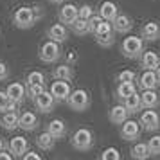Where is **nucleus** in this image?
<instances>
[{"mask_svg": "<svg viewBox=\"0 0 160 160\" xmlns=\"http://www.w3.org/2000/svg\"><path fill=\"white\" fill-rule=\"evenodd\" d=\"M121 52L130 59H138L144 52V40L140 36H126L121 43Z\"/></svg>", "mask_w": 160, "mask_h": 160, "instance_id": "f257e3e1", "label": "nucleus"}, {"mask_svg": "<svg viewBox=\"0 0 160 160\" xmlns=\"http://www.w3.org/2000/svg\"><path fill=\"white\" fill-rule=\"evenodd\" d=\"M70 144L78 151H90L92 146H94V135H92V131L88 128H79V130L74 131L72 138H70Z\"/></svg>", "mask_w": 160, "mask_h": 160, "instance_id": "f03ea898", "label": "nucleus"}, {"mask_svg": "<svg viewBox=\"0 0 160 160\" xmlns=\"http://www.w3.org/2000/svg\"><path fill=\"white\" fill-rule=\"evenodd\" d=\"M36 16H34V9L32 8H20L15 11V15H13V23H15V27L18 29H31L34 23H36Z\"/></svg>", "mask_w": 160, "mask_h": 160, "instance_id": "7ed1b4c3", "label": "nucleus"}, {"mask_svg": "<svg viewBox=\"0 0 160 160\" xmlns=\"http://www.w3.org/2000/svg\"><path fill=\"white\" fill-rule=\"evenodd\" d=\"M65 102L70 106V110H74V112H85V110H88V106H90V95H88L87 90L78 88V90L70 92V95L67 97Z\"/></svg>", "mask_w": 160, "mask_h": 160, "instance_id": "20e7f679", "label": "nucleus"}, {"mask_svg": "<svg viewBox=\"0 0 160 160\" xmlns=\"http://www.w3.org/2000/svg\"><path fill=\"white\" fill-rule=\"evenodd\" d=\"M40 59L43 63H56L61 56V49H59L58 42H52V40H47L45 43H42L40 47V52H38Z\"/></svg>", "mask_w": 160, "mask_h": 160, "instance_id": "39448f33", "label": "nucleus"}, {"mask_svg": "<svg viewBox=\"0 0 160 160\" xmlns=\"http://www.w3.org/2000/svg\"><path fill=\"white\" fill-rule=\"evenodd\" d=\"M140 133H142V126L138 121H133V119H126L122 124H121V138L124 140H137L140 137Z\"/></svg>", "mask_w": 160, "mask_h": 160, "instance_id": "423d86ee", "label": "nucleus"}, {"mask_svg": "<svg viewBox=\"0 0 160 160\" xmlns=\"http://www.w3.org/2000/svg\"><path fill=\"white\" fill-rule=\"evenodd\" d=\"M140 126L146 131H157L160 128V115L157 113V110L153 108H144V112L140 113Z\"/></svg>", "mask_w": 160, "mask_h": 160, "instance_id": "0eeeda50", "label": "nucleus"}, {"mask_svg": "<svg viewBox=\"0 0 160 160\" xmlns=\"http://www.w3.org/2000/svg\"><path fill=\"white\" fill-rule=\"evenodd\" d=\"M32 101H34V106H36V110L40 113H51L52 110H54V106H56L54 95L51 92H47V90H43L40 95H36Z\"/></svg>", "mask_w": 160, "mask_h": 160, "instance_id": "6e6552de", "label": "nucleus"}, {"mask_svg": "<svg viewBox=\"0 0 160 160\" xmlns=\"http://www.w3.org/2000/svg\"><path fill=\"white\" fill-rule=\"evenodd\" d=\"M49 92L54 95L56 102H65L67 97H68L70 92H72V88H70V85H68L67 79H56L51 85V90H49Z\"/></svg>", "mask_w": 160, "mask_h": 160, "instance_id": "1a4fd4ad", "label": "nucleus"}, {"mask_svg": "<svg viewBox=\"0 0 160 160\" xmlns=\"http://www.w3.org/2000/svg\"><path fill=\"white\" fill-rule=\"evenodd\" d=\"M112 25H113V31L115 34H128L133 27V20H131L128 15H122V13H117V16L112 20Z\"/></svg>", "mask_w": 160, "mask_h": 160, "instance_id": "9d476101", "label": "nucleus"}, {"mask_svg": "<svg viewBox=\"0 0 160 160\" xmlns=\"http://www.w3.org/2000/svg\"><path fill=\"white\" fill-rule=\"evenodd\" d=\"M18 128H22L23 131H32L38 128V115L34 112H23L22 115L18 117Z\"/></svg>", "mask_w": 160, "mask_h": 160, "instance_id": "9b49d317", "label": "nucleus"}, {"mask_svg": "<svg viewBox=\"0 0 160 160\" xmlns=\"http://www.w3.org/2000/svg\"><path fill=\"white\" fill-rule=\"evenodd\" d=\"M160 104V95L157 94V88L142 90L140 94V106L142 108H157Z\"/></svg>", "mask_w": 160, "mask_h": 160, "instance_id": "f8f14e48", "label": "nucleus"}, {"mask_svg": "<svg viewBox=\"0 0 160 160\" xmlns=\"http://www.w3.org/2000/svg\"><path fill=\"white\" fill-rule=\"evenodd\" d=\"M47 38L52 40V42H58V43H63L67 38H68V31L63 23H54L47 29Z\"/></svg>", "mask_w": 160, "mask_h": 160, "instance_id": "ddd939ff", "label": "nucleus"}, {"mask_svg": "<svg viewBox=\"0 0 160 160\" xmlns=\"http://www.w3.org/2000/svg\"><path fill=\"white\" fill-rule=\"evenodd\" d=\"M128 115H130V112L126 110L124 104H115V106H112V110H110L108 119H110V122H112V124L121 126V124L128 119Z\"/></svg>", "mask_w": 160, "mask_h": 160, "instance_id": "4468645a", "label": "nucleus"}, {"mask_svg": "<svg viewBox=\"0 0 160 160\" xmlns=\"http://www.w3.org/2000/svg\"><path fill=\"white\" fill-rule=\"evenodd\" d=\"M8 148H9V153H11L13 157H22L23 153L27 151L29 144H27V138L25 137H13L9 140Z\"/></svg>", "mask_w": 160, "mask_h": 160, "instance_id": "2eb2a0df", "label": "nucleus"}, {"mask_svg": "<svg viewBox=\"0 0 160 160\" xmlns=\"http://www.w3.org/2000/svg\"><path fill=\"white\" fill-rule=\"evenodd\" d=\"M140 38L146 42H155L160 38V25L157 22H148L140 29Z\"/></svg>", "mask_w": 160, "mask_h": 160, "instance_id": "dca6fc26", "label": "nucleus"}, {"mask_svg": "<svg viewBox=\"0 0 160 160\" xmlns=\"http://www.w3.org/2000/svg\"><path fill=\"white\" fill-rule=\"evenodd\" d=\"M78 16H79V15H78V8H76L74 4H63L61 9H59V22H61V23L70 25Z\"/></svg>", "mask_w": 160, "mask_h": 160, "instance_id": "f3484780", "label": "nucleus"}, {"mask_svg": "<svg viewBox=\"0 0 160 160\" xmlns=\"http://www.w3.org/2000/svg\"><path fill=\"white\" fill-rule=\"evenodd\" d=\"M160 83H158V78H157V74L155 70H144L142 76L138 78V87L142 88V90H149V88H157Z\"/></svg>", "mask_w": 160, "mask_h": 160, "instance_id": "a211bd4d", "label": "nucleus"}, {"mask_svg": "<svg viewBox=\"0 0 160 160\" xmlns=\"http://www.w3.org/2000/svg\"><path fill=\"white\" fill-rule=\"evenodd\" d=\"M140 65H142L144 70H155V68L160 65V56L153 51L142 52V56H140Z\"/></svg>", "mask_w": 160, "mask_h": 160, "instance_id": "6ab92c4d", "label": "nucleus"}, {"mask_svg": "<svg viewBox=\"0 0 160 160\" xmlns=\"http://www.w3.org/2000/svg\"><path fill=\"white\" fill-rule=\"evenodd\" d=\"M6 92H8L9 99L15 102H20L23 101V97H25V87H23L22 83H11L8 88H6Z\"/></svg>", "mask_w": 160, "mask_h": 160, "instance_id": "aec40b11", "label": "nucleus"}, {"mask_svg": "<svg viewBox=\"0 0 160 160\" xmlns=\"http://www.w3.org/2000/svg\"><path fill=\"white\" fill-rule=\"evenodd\" d=\"M47 131L58 140V138H63L67 135V126L61 119H54V121H51V122L47 124Z\"/></svg>", "mask_w": 160, "mask_h": 160, "instance_id": "412c9836", "label": "nucleus"}, {"mask_svg": "<svg viewBox=\"0 0 160 160\" xmlns=\"http://www.w3.org/2000/svg\"><path fill=\"white\" fill-rule=\"evenodd\" d=\"M18 112H4V115L0 119V124H2V128L8 131H13L18 128Z\"/></svg>", "mask_w": 160, "mask_h": 160, "instance_id": "4be33fe9", "label": "nucleus"}, {"mask_svg": "<svg viewBox=\"0 0 160 160\" xmlns=\"http://www.w3.org/2000/svg\"><path fill=\"white\" fill-rule=\"evenodd\" d=\"M36 144L40 149H43V151H52L54 149V146H56V138L52 137L49 131H43V133H40L36 138Z\"/></svg>", "mask_w": 160, "mask_h": 160, "instance_id": "5701e85b", "label": "nucleus"}, {"mask_svg": "<svg viewBox=\"0 0 160 160\" xmlns=\"http://www.w3.org/2000/svg\"><path fill=\"white\" fill-rule=\"evenodd\" d=\"M117 13H119V9H117V6L113 4V2H110V0H106V2H102L101 8H99V15H101V18H104V20H113L117 16Z\"/></svg>", "mask_w": 160, "mask_h": 160, "instance_id": "b1692460", "label": "nucleus"}, {"mask_svg": "<svg viewBox=\"0 0 160 160\" xmlns=\"http://www.w3.org/2000/svg\"><path fill=\"white\" fill-rule=\"evenodd\" d=\"M130 157H131V158H137V160L149 158V157H151V153H149V149H148V142H137V144L131 148Z\"/></svg>", "mask_w": 160, "mask_h": 160, "instance_id": "393cba45", "label": "nucleus"}, {"mask_svg": "<svg viewBox=\"0 0 160 160\" xmlns=\"http://www.w3.org/2000/svg\"><path fill=\"white\" fill-rule=\"evenodd\" d=\"M122 104L126 106V110L130 112V113H137V112H140L142 110V106H140V94H137V92H133V94H130L126 99H122Z\"/></svg>", "mask_w": 160, "mask_h": 160, "instance_id": "a878e982", "label": "nucleus"}, {"mask_svg": "<svg viewBox=\"0 0 160 160\" xmlns=\"http://www.w3.org/2000/svg\"><path fill=\"white\" fill-rule=\"evenodd\" d=\"M52 76H54V79H67V81H70L74 78V68H72V65L65 63V65L56 67V68H54V72H52Z\"/></svg>", "mask_w": 160, "mask_h": 160, "instance_id": "bb28decb", "label": "nucleus"}, {"mask_svg": "<svg viewBox=\"0 0 160 160\" xmlns=\"http://www.w3.org/2000/svg\"><path fill=\"white\" fill-rule=\"evenodd\" d=\"M95 42L101 45V47H104V49H108V47H112V45L115 43V31L110 29L106 31V32H101V34H95Z\"/></svg>", "mask_w": 160, "mask_h": 160, "instance_id": "cd10ccee", "label": "nucleus"}, {"mask_svg": "<svg viewBox=\"0 0 160 160\" xmlns=\"http://www.w3.org/2000/svg\"><path fill=\"white\" fill-rule=\"evenodd\" d=\"M70 29L74 31V34H78V36H87L88 32V20H85V18H76L72 23H70Z\"/></svg>", "mask_w": 160, "mask_h": 160, "instance_id": "c85d7f7f", "label": "nucleus"}, {"mask_svg": "<svg viewBox=\"0 0 160 160\" xmlns=\"http://www.w3.org/2000/svg\"><path fill=\"white\" fill-rule=\"evenodd\" d=\"M133 92H135V85H133V81H128V83H119L115 95L119 99H126V97L130 94H133Z\"/></svg>", "mask_w": 160, "mask_h": 160, "instance_id": "c756f323", "label": "nucleus"}, {"mask_svg": "<svg viewBox=\"0 0 160 160\" xmlns=\"http://www.w3.org/2000/svg\"><path fill=\"white\" fill-rule=\"evenodd\" d=\"M148 149L153 157H160V135H155L148 140Z\"/></svg>", "mask_w": 160, "mask_h": 160, "instance_id": "7c9ffc66", "label": "nucleus"}, {"mask_svg": "<svg viewBox=\"0 0 160 160\" xmlns=\"http://www.w3.org/2000/svg\"><path fill=\"white\" fill-rule=\"evenodd\" d=\"M43 90H45V83L27 85V88H25V95H27V97H31V99H34V97H36V95H40Z\"/></svg>", "mask_w": 160, "mask_h": 160, "instance_id": "2f4dec72", "label": "nucleus"}, {"mask_svg": "<svg viewBox=\"0 0 160 160\" xmlns=\"http://www.w3.org/2000/svg\"><path fill=\"white\" fill-rule=\"evenodd\" d=\"M27 85H38V83H45V76L38 70H32V72L27 74Z\"/></svg>", "mask_w": 160, "mask_h": 160, "instance_id": "473e14b6", "label": "nucleus"}, {"mask_svg": "<svg viewBox=\"0 0 160 160\" xmlns=\"http://www.w3.org/2000/svg\"><path fill=\"white\" fill-rule=\"evenodd\" d=\"M102 160H121V153L117 148H106L101 155Z\"/></svg>", "mask_w": 160, "mask_h": 160, "instance_id": "72a5a7b5", "label": "nucleus"}, {"mask_svg": "<svg viewBox=\"0 0 160 160\" xmlns=\"http://www.w3.org/2000/svg\"><path fill=\"white\" fill-rule=\"evenodd\" d=\"M78 15H79V18L88 20L90 16H94V8H92V6H88V4H85V6L78 8Z\"/></svg>", "mask_w": 160, "mask_h": 160, "instance_id": "f704fd0d", "label": "nucleus"}, {"mask_svg": "<svg viewBox=\"0 0 160 160\" xmlns=\"http://www.w3.org/2000/svg\"><path fill=\"white\" fill-rule=\"evenodd\" d=\"M119 83H128V81H135V72L133 70H122V72L117 76Z\"/></svg>", "mask_w": 160, "mask_h": 160, "instance_id": "c9c22d12", "label": "nucleus"}, {"mask_svg": "<svg viewBox=\"0 0 160 160\" xmlns=\"http://www.w3.org/2000/svg\"><path fill=\"white\" fill-rule=\"evenodd\" d=\"M102 20H104V18H101V15L90 16V18H88V31H90V32H94V31L97 29V25H99Z\"/></svg>", "mask_w": 160, "mask_h": 160, "instance_id": "e433bc0d", "label": "nucleus"}, {"mask_svg": "<svg viewBox=\"0 0 160 160\" xmlns=\"http://www.w3.org/2000/svg\"><path fill=\"white\" fill-rule=\"evenodd\" d=\"M9 101H11V99H9L8 92H2V90H0V112H6V106H8Z\"/></svg>", "mask_w": 160, "mask_h": 160, "instance_id": "4c0bfd02", "label": "nucleus"}, {"mask_svg": "<svg viewBox=\"0 0 160 160\" xmlns=\"http://www.w3.org/2000/svg\"><path fill=\"white\" fill-rule=\"evenodd\" d=\"M22 158H25V160H42V157H40L38 153H34V151H25L22 155Z\"/></svg>", "mask_w": 160, "mask_h": 160, "instance_id": "58836bf2", "label": "nucleus"}, {"mask_svg": "<svg viewBox=\"0 0 160 160\" xmlns=\"http://www.w3.org/2000/svg\"><path fill=\"white\" fill-rule=\"evenodd\" d=\"M8 76H9L8 67H6V63H2V61H0V81H4Z\"/></svg>", "mask_w": 160, "mask_h": 160, "instance_id": "ea45409f", "label": "nucleus"}, {"mask_svg": "<svg viewBox=\"0 0 160 160\" xmlns=\"http://www.w3.org/2000/svg\"><path fill=\"white\" fill-rule=\"evenodd\" d=\"M67 63L74 67L78 63V54H76V52H68V54H67Z\"/></svg>", "mask_w": 160, "mask_h": 160, "instance_id": "a19ab883", "label": "nucleus"}, {"mask_svg": "<svg viewBox=\"0 0 160 160\" xmlns=\"http://www.w3.org/2000/svg\"><path fill=\"white\" fill-rule=\"evenodd\" d=\"M34 9V16H36V20H42V16H43V9L40 8V6H36V8H32Z\"/></svg>", "mask_w": 160, "mask_h": 160, "instance_id": "79ce46f5", "label": "nucleus"}, {"mask_svg": "<svg viewBox=\"0 0 160 160\" xmlns=\"http://www.w3.org/2000/svg\"><path fill=\"white\" fill-rule=\"evenodd\" d=\"M11 158H13V155H9L6 149H2V151H0V160H11Z\"/></svg>", "mask_w": 160, "mask_h": 160, "instance_id": "37998d69", "label": "nucleus"}, {"mask_svg": "<svg viewBox=\"0 0 160 160\" xmlns=\"http://www.w3.org/2000/svg\"><path fill=\"white\" fill-rule=\"evenodd\" d=\"M6 146H8V144H6V140L0 137V151H2V149H6Z\"/></svg>", "mask_w": 160, "mask_h": 160, "instance_id": "c03bdc74", "label": "nucleus"}, {"mask_svg": "<svg viewBox=\"0 0 160 160\" xmlns=\"http://www.w3.org/2000/svg\"><path fill=\"white\" fill-rule=\"evenodd\" d=\"M155 74H157V78H158V83H160V65L155 68Z\"/></svg>", "mask_w": 160, "mask_h": 160, "instance_id": "a18cd8bd", "label": "nucleus"}, {"mask_svg": "<svg viewBox=\"0 0 160 160\" xmlns=\"http://www.w3.org/2000/svg\"><path fill=\"white\" fill-rule=\"evenodd\" d=\"M52 4H63V2H65V0H51Z\"/></svg>", "mask_w": 160, "mask_h": 160, "instance_id": "49530a36", "label": "nucleus"}]
</instances>
